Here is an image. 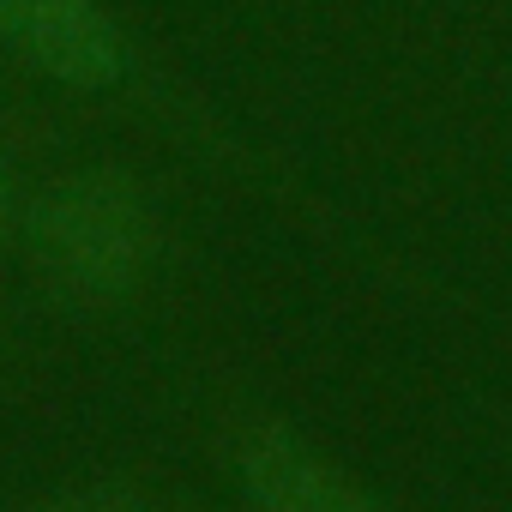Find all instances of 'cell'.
Here are the masks:
<instances>
[{"label":"cell","mask_w":512,"mask_h":512,"mask_svg":"<svg viewBox=\"0 0 512 512\" xmlns=\"http://www.w3.org/2000/svg\"><path fill=\"white\" fill-rule=\"evenodd\" d=\"M25 229L43 284L79 308L127 302L157 260V211L121 169H79L49 181Z\"/></svg>","instance_id":"6da1fadb"},{"label":"cell","mask_w":512,"mask_h":512,"mask_svg":"<svg viewBox=\"0 0 512 512\" xmlns=\"http://www.w3.org/2000/svg\"><path fill=\"white\" fill-rule=\"evenodd\" d=\"M0 43L61 85H115L127 43L97 0H0Z\"/></svg>","instance_id":"7a4b0ae2"},{"label":"cell","mask_w":512,"mask_h":512,"mask_svg":"<svg viewBox=\"0 0 512 512\" xmlns=\"http://www.w3.org/2000/svg\"><path fill=\"white\" fill-rule=\"evenodd\" d=\"M235 482L253 512H386L350 470L290 428H253L235 446Z\"/></svg>","instance_id":"3957f363"},{"label":"cell","mask_w":512,"mask_h":512,"mask_svg":"<svg viewBox=\"0 0 512 512\" xmlns=\"http://www.w3.org/2000/svg\"><path fill=\"white\" fill-rule=\"evenodd\" d=\"M43 512H169V506L145 488H127V482H91V488L55 494Z\"/></svg>","instance_id":"277c9868"},{"label":"cell","mask_w":512,"mask_h":512,"mask_svg":"<svg viewBox=\"0 0 512 512\" xmlns=\"http://www.w3.org/2000/svg\"><path fill=\"white\" fill-rule=\"evenodd\" d=\"M13 211H19V181H13L7 145H0V241H7V229H13Z\"/></svg>","instance_id":"5b68a950"}]
</instances>
